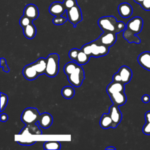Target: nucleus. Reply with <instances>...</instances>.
Segmentation results:
<instances>
[{"label":"nucleus","mask_w":150,"mask_h":150,"mask_svg":"<svg viewBox=\"0 0 150 150\" xmlns=\"http://www.w3.org/2000/svg\"><path fill=\"white\" fill-rule=\"evenodd\" d=\"M141 100L144 103H148L150 101V96L148 94H144L142 96Z\"/></svg>","instance_id":"2f4dec72"},{"label":"nucleus","mask_w":150,"mask_h":150,"mask_svg":"<svg viewBox=\"0 0 150 150\" xmlns=\"http://www.w3.org/2000/svg\"><path fill=\"white\" fill-rule=\"evenodd\" d=\"M117 40L116 33L111 32H103V33L94 41L99 44L110 47L112 46Z\"/></svg>","instance_id":"9d476101"},{"label":"nucleus","mask_w":150,"mask_h":150,"mask_svg":"<svg viewBox=\"0 0 150 150\" xmlns=\"http://www.w3.org/2000/svg\"><path fill=\"white\" fill-rule=\"evenodd\" d=\"M112 121L110 114L104 113L102 115L100 121V125L101 127L103 129H107L109 128H111Z\"/></svg>","instance_id":"aec40b11"},{"label":"nucleus","mask_w":150,"mask_h":150,"mask_svg":"<svg viewBox=\"0 0 150 150\" xmlns=\"http://www.w3.org/2000/svg\"><path fill=\"white\" fill-rule=\"evenodd\" d=\"M64 73L67 77L69 82L74 87H80L85 77L83 69L75 62L67 63L63 67Z\"/></svg>","instance_id":"f03ea898"},{"label":"nucleus","mask_w":150,"mask_h":150,"mask_svg":"<svg viewBox=\"0 0 150 150\" xmlns=\"http://www.w3.org/2000/svg\"><path fill=\"white\" fill-rule=\"evenodd\" d=\"M49 12L51 15L54 16H60L66 12V9L63 2H53L50 4L49 8Z\"/></svg>","instance_id":"ddd939ff"},{"label":"nucleus","mask_w":150,"mask_h":150,"mask_svg":"<svg viewBox=\"0 0 150 150\" xmlns=\"http://www.w3.org/2000/svg\"><path fill=\"white\" fill-rule=\"evenodd\" d=\"M8 101V98L6 94L1 93V112H2L3 110L5 108Z\"/></svg>","instance_id":"b1692460"},{"label":"nucleus","mask_w":150,"mask_h":150,"mask_svg":"<svg viewBox=\"0 0 150 150\" xmlns=\"http://www.w3.org/2000/svg\"><path fill=\"white\" fill-rule=\"evenodd\" d=\"M60 144L59 141H46L43 144V148L45 149H60Z\"/></svg>","instance_id":"5701e85b"},{"label":"nucleus","mask_w":150,"mask_h":150,"mask_svg":"<svg viewBox=\"0 0 150 150\" xmlns=\"http://www.w3.org/2000/svg\"><path fill=\"white\" fill-rule=\"evenodd\" d=\"M38 124L40 127L43 128H47L52 124L53 117L48 112H43L40 114L38 120Z\"/></svg>","instance_id":"dca6fc26"},{"label":"nucleus","mask_w":150,"mask_h":150,"mask_svg":"<svg viewBox=\"0 0 150 150\" xmlns=\"http://www.w3.org/2000/svg\"><path fill=\"white\" fill-rule=\"evenodd\" d=\"M8 117L6 114H5V113H1V114L0 120H1V122H6L8 120Z\"/></svg>","instance_id":"72a5a7b5"},{"label":"nucleus","mask_w":150,"mask_h":150,"mask_svg":"<svg viewBox=\"0 0 150 150\" xmlns=\"http://www.w3.org/2000/svg\"><path fill=\"white\" fill-rule=\"evenodd\" d=\"M105 149L106 150H109V149H114V150H115L116 149V148H115V147H114V146H107V147H106L105 148Z\"/></svg>","instance_id":"c9c22d12"},{"label":"nucleus","mask_w":150,"mask_h":150,"mask_svg":"<svg viewBox=\"0 0 150 150\" xmlns=\"http://www.w3.org/2000/svg\"><path fill=\"white\" fill-rule=\"evenodd\" d=\"M119 106L112 104L109 108V112L112 124V128H115L117 127V125L120 123L122 119V113L121 112L119 108Z\"/></svg>","instance_id":"f8f14e48"},{"label":"nucleus","mask_w":150,"mask_h":150,"mask_svg":"<svg viewBox=\"0 0 150 150\" xmlns=\"http://www.w3.org/2000/svg\"><path fill=\"white\" fill-rule=\"evenodd\" d=\"M90 56H88L87 54H86L83 50L81 49L80 50V52L78 53V55L77 56L76 60L75 62H76L77 64L80 65H84L88 63L90 59Z\"/></svg>","instance_id":"412c9836"},{"label":"nucleus","mask_w":150,"mask_h":150,"mask_svg":"<svg viewBox=\"0 0 150 150\" xmlns=\"http://www.w3.org/2000/svg\"><path fill=\"white\" fill-rule=\"evenodd\" d=\"M145 119L146 121L150 122V111H146L145 114Z\"/></svg>","instance_id":"f704fd0d"},{"label":"nucleus","mask_w":150,"mask_h":150,"mask_svg":"<svg viewBox=\"0 0 150 150\" xmlns=\"http://www.w3.org/2000/svg\"><path fill=\"white\" fill-rule=\"evenodd\" d=\"M118 12L119 15L124 18H129L132 13V8L129 4L123 2L118 6Z\"/></svg>","instance_id":"f3484780"},{"label":"nucleus","mask_w":150,"mask_h":150,"mask_svg":"<svg viewBox=\"0 0 150 150\" xmlns=\"http://www.w3.org/2000/svg\"><path fill=\"white\" fill-rule=\"evenodd\" d=\"M40 114L36 108L29 107L25 108L21 116V119L25 127L22 128L19 134H30L32 135H40L42 131L36 124L39 120Z\"/></svg>","instance_id":"f257e3e1"},{"label":"nucleus","mask_w":150,"mask_h":150,"mask_svg":"<svg viewBox=\"0 0 150 150\" xmlns=\"http://www.w3.org/2000/svg\"><path fill=\"white\" fill-rule=\"evenodd\" d=\"M23 33L25 38L28 39H33L36 34V29L35 25L31 23L27 25L26 27L22 28Z\"/></svg>","instance_id":"6ab92c4d"},{"label":"nucleus","mask_w":150,"mask_h":150,"mask_svg":"<svg viewBox=\"0 0 150 150\" xmlns=\"http://www.w3.org/2000/svg\"><path fill=\"white\" fill-rule=\"evenodd\" d=\"M98 25L103 32H114L116 34L124 31L126 25L122 21H117L113 16H105L98 20Z\"/></svg>","instance_id":"39448f33"},{"label":"nucleus","mask_w":150,"mask_h":150,"mask_svg":"<svg viewBox=\"0 0 150 150\" xmlns=\"http://www.w3.org/2000/svg\"><path fill=\"white\" fill-rule=\"evenodd\" d=\"M32 23V21L29 19V18H28L27 16H25L23 15V16L20 18L19 20V24L21 25V26L23 28L25 27H26L27 25H28L29 24Z\"/></svg>","instance_id":"393cba45"},{"label":"nucleus","mask_w":150,"mask_h":150,"mask_svg":"<svg viewBox=\"0 0 150 150\" xmlns=\"http://www.w3.org/2000/svg\"><path fill=\"white\" fill-rule=\"evenodd\" d=\"M140 5L143 9L150 11V0H144Z\"/></svg>","instance_id":"7c9ffc66"},{"label":"nucleus","mask_w":150,"mask_h":150,"mask_svg":"<svg viewBox=\"0 0 150 150\" xmlns=\"http://www.w3.org/2000/svg\"><path fill=\"white\" fill-rule=\"evenodd\" d=\"M17 142L21 145H25V146H30L32 145L33 144H34L36 141H30V142H21V141H17Z\"/></svg>","instance_id":"473e14b6"},{"label":"nucleus","mask_w":150,"mask_h":150,"mask_svg":"<svg viewBox=\"0 0 150 150\" xmlns=\"http://www.w3.org/2000/svg\"><path fill=\"white\" fill-rule=\"evenodd\" d=\"M142 132L145 135H150V122L146 121V123L142 127Z\"/></svg>","instance_id":"c756f323"},{"label":"nucleus","mask_w":150,"mask_h":150,"mask_svg":"<svg viewBox=\"0 0 150 150\" xmlns=\"http://www.w3.org/2000/svg\"><path fill=\"white\" fill-rule=\"evenodd\" d=\"M46 58L40 57L35 62L25 66L22 70L24 77L28 80H33L38 76L45 74Z\"/></svg>","instance_id":"20e7f679"},{"label":"nucleus","mask_w":150,"mask_h":150,"mask_svg":"<svg viewBox=\"0 0 150 150\" xmlns=\"http://www.w3.org/2000/svg\"><path fill=\"white\" fill-rule=\"evenodd\" d=\"M134 1L135 2H136L137 4H138L141 5L142 4V2L144 1V0H134Z\"/></svg>","instance_id":"e433bc0d"},{"label":"nucleus","mask_w":150,"mask_h":150,"mask_svg":"<svg viewBox=\"0 0 150 150\" xmlns=\"http://www.w3.org/2000/svg\"><path fill=\"white\" fill-rule=\"evenodd\" d=\"M74 90L71 86H65L62 90V95L66 99H71L74 95Z\"/></svg>","instance_id":"4be33fe9"},{"label":"nucleus","mask_w":150,"mask_h":150,"mask_svg":"<svg viewBox=\"0 0 150 150\" xmlns=\"http://www.w3.org/2000/svg\"><path fill=\"white\" fill-rule=\"evenodd\" d=\"M67 21V19L62 16H54L53 19V23L55 25H62L64 24Z\"/></svg>","instance_id":"a878e982"},{"label":"nucleus","mask_w":150,"mask_h":150,"mask_svg":"<svg viewBox=\"0 0 150 150\" xmlns=\"http://www.w3.org/2000/svg\"><path fill=\"white\" fill-rule=\"evenodd\" d=\"M132 73L131 70L126 66H122L112 76V81L124 83H128L131 80Z\"/></svg>","instance_id":"6e6552de"},{"label":"nucleus","mask_w":150,"mask_h":150,"mask_svg":"<svg viewBox=\"0 0 150 150\" xmlns=\"http://www.w3.org/2000/svg\"><path fill=\"white\" fill-rule=\"evenodd\" d=\"M23 15L30 19L32 21L38 18L39 16V10L38 7L34 4L27 5L23 10Z\"/></svg>","instance_id":"2eb2a0df"},{"label":"nucleus","mask_w":150,"mask_h":150,"mask_svg":"<svg viewBox=\"0 0 150 150\" xmlns=\"http://www.w3.org/2000/svg\"><path fill=\"white\" fill-rule=\"evenodd\" d=\"M66 13L67 20L73 24L74 28L78 23L82 21L81 11L77 4L66 10Z\"/></svg>","instance_id":"1a4fd4ad"},{"label":"nucleus","mask_w":150,"mask_h":150,"mask_svg":"<svg viewBox=\"0 0 150 150\" xmlns=\"http://www.w3.org/2000/svg\"><path fill=\"white\" fill-rule=\"evenodd\" d=\"M137 61L142 67L150 71V52L145 51L139 54Z\"/></svg>","instance_id":"4468645a"},{"label":"nucleus","mask_w":150,"mask_h":150,"mask_svg":"<svg viewBox=\"0 0 150 150\" xmlns=\"http://www.w3.org/2000/svg\"><path fill=\"white\" fill-rule=\"evenodd\" d=\"M81 50L90 57H98L108 54L109 52V47L99 45L93 40L89 43L83 45Z\"/></svg>","instance_id":"423d86ee"},{"label":"nucleus","mask_w":150,"mask_h":150,"mask_svg":"<svg viewBox=\"0 0 150 150\" xmlns=\"http://www.w3.org/2000/svg\"><path fill=\"white\" fill-rule=\"evenodd\" d=\"M63 4L66 10L70 9L77 4L76 0H63Z\"/></svg>","instance_id":"bb28decb"},{"label":"nucleus","mask_w":150,"mask_h":150,"mask_svg":"<svg viewBox=\"0 0 150 150\" xmlns=\"http://www.w3.org/2000/svg\"><path fill=\"white\" fill-rule=\"evenodd\" d=\"M80 49H77L76 48H73L71 49L69 52V57L73 61L75 62L77 58V56L78 55L79 52H80Z\"/></svg>","instance_id":"cd10ccee"},{"label":"nucleus","mask_w":150,"mask_h":150,"mask_svg":"<svg viewBox=\"0 0 150 150\" xmlns=\"http://www.w3.org/2000/svg\"><path fill=\"white\" fill-rule=\"evenodd\" d=\"M125 84L112 81L106 88V91L113 104L121 106L125 104L127 97L124 93Z\"/></svg>","instance_id":"7ed1b4c3"},{"label":"nucleus","mask_w":150,"mask_h":150,"mask_svg":"<svg viewBox=\"0 0 150 150\" xmlns=\"http://www.w3.org/2000/svg\"><path fill=\"white\" fill-rule=\"evenodd\" d=\"M143 20L139 16H135L131 19L126 25V28L134 32L135 35L138 34L142 30Z\"/></svg>","instance_id":"9b49d317"},{"label":"nucleus","mask_w":150,"mask_h":150,"mask_svg":"<svg viewBox=\"0 0 150 150\" xmlns=\"http://www.w3.org/2000/svg\"><path fill=\"white\" fill-rule=\"evenodd\" d=\"M6 59L5 58L1 57V61H0V66L1 67H2L3 69V71L8 73L9 71V69L8 68L7 64H6Z\"/></svg>","instance_id":"c85d7f7f"},{"label":"nucleus","mask_w":150,"mask_h":150,"mask_svg":"<svg viewBox=\"0 0 150 150\" xmlns=\"http://www.w3.org/2000/svg\"><path fill=\"white\" fill-rule=\"evenodd\" d=\"M122 36L123 38L129 43H135L136 44H139L141 43L140 39L137 36H136L134 32H131L127 28H125V29L123 31Z\"/></svg>","instance_id":"a211bd4d"},{"label":"nucleus","mask_w":150,"mask_h":150,"mask_svg":"<svg viewBox=\"0 0 150 150\" xmlns=\"http://www.w3.org/2000/svg\"><path fill=\"white\" fill-rule=\"evenodd\" d=\"M59 56L57 53H51L46 58L45 74L49 77H55L59 72Z\"/></svg>","instance_id":"0eeeda50"}]
</instances>
